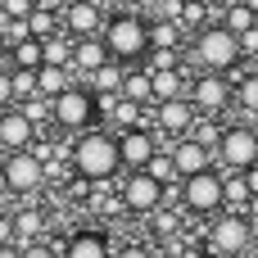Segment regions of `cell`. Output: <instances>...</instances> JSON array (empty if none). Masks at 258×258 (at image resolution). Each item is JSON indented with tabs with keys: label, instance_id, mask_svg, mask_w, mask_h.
<instances>
[{
	"label": "cell",
	"instance_id": "6da1fadb",
	"mask_svg": "<svg viewBox=\"0 0 258 258\" xmlns=\"http://www.w3.org/2000/svg\"><path fill=\"white\" fill-rule=\"evenodd\" d=\"M104 50L113 63L122 68H141L150 59V23L136 14V9H109V23H104Z\"/></svg>",
	"mask_w": 258,
	"mask_h": 258
},
{
	"label": "cell",
	"instance_id": "7a4b0ae2",
	"mask_svg": "<svg viewBox=\"0 0 258 258\" xmlns=\"http://www.w3.org/2000/svg\"><path fill=\"white\" fill-rule=\"evenodd\" d=\"M73 172L86 181V186H104L122 172V154H118V136L95 127L86 136L73 141Z\"/></svg>",
	"mask_w": 258,
	"mask_h": 258
},
{
	"label": "cell",
	"instance_id": "3957f363",
	"mask_svg": "<svg viewBox=\"0 0 258 258\" xmlns=\"http://www.w3.org/2000/svg\"><path fill=\"white\" fill-rule=\"evenodd\" d=\"M190 59L200 63V73H231L240 59H245V50H240V36H231L222 23H213V27H204V32H195V41H190Z\"/></svg>",
	"mask_w": 258,
	"mask_h": 258
},
{
	"label": "cell",
	"instance_id": "277c9868",
	"mask_svg": "<svg viewBox=\"0 0 258 258\" xmlns=\"http://www.w3.org/2000/svg\"><path fill=\"white\" fill-rule=\"evenodd\" d=\"M50 118H54V127H63V132H77V136H86V132H95L100 122H104V113H100V95L86 86V82H77L68 95H59V100H50Z\"/></svg>",
	"mask_w": 258,
	"mask_h": 258
},
{
	"label": "cell",
	"instance_id": "5b68a950",
	"mask_svg": "<svg viewBox=\"0 0 258 258\" xmlns=\"http://www.w3.org/2000/svg\"><path fill=\"white\" fill-rule=\"evenodd\" d=\"M213 159H218L222 177H245L249 168H258V127L254 122H227Z\"/></svg>",
	"mask_w": 258,
	"mask_h": 258
},
{
	"label": "cell",
	"instance_id": "8992f818",
	"mask_svg": "<svg viewBox=\"0 0 258 258\" xmlns=\"http://www.w3.org/2000/svg\"><path fill=\"white\" fill-rule=\"evenodd\" d=\"M254 222H249V213H222V218H213L209 222V231H204V254L213 258H245L254 249Z\"/></svg>",
	"mask_w": 258,
	"mask_h": 258
},
{
	"label": "cell",
	"instance_id": "52a82bcc",
	"mask_svg": "<svg viewBox=\"0 0 258 258\" xmlns=\"http://www.w3.org/2000/svg\"><path fill=\"white\" fill-rule=\"evenodd\" d=\"M181 209L190 213V218H222L227 213V177L213 168V172H200V177H186L181 181Z\"/></svg>",
	"mask_w": 258,
	"mask_h": 258
},
{
	"label": "cell",
	"instance_id": "ba28073f",
	"mask_svg": "<svg viewBox=\"0 0 258 258\" xmlns=\"http://www.w3.org/2000/svg\"><path fill=\"white\" fill-rule=\"evenodd\" d=\"M186 100L195 104V113L218 118V113H227V109L236 104V82H231V77H222V73H195V77H190Z\"/></svg>",
	"mask_w": 258,
	"mask_h": 258
},
{
	"label": "cell",
	"instance_id": "9c48e42d",
	"mask_svg": "<svg viewBox=\"0 0 258 258\" xmlns=\"http://www.w3.org/2000/svg\"><path fill=\"white\" fill-rule=\"evenodd\" d=\"M118 204H122L132 218H154L159 209H168V190H163L150 172H132V177H122Z\"/></svg>",
	"mask_w": 258,
	"mask_h": 258
},
{
	"label": "cell",
	"instance_id": "30bf717a",
	"mask_svg": "<svg viewBox=\"0 0 258 258\" xmlns=\"http://www.w3.org/2000/svg\"><path fill=\"white\" fill-rule=\"evenodd\" d=\"M59 18H63V36L68 41H95V36H104L109 9L100 0H73V5H63Z\"/></svg>",
	"mask_w": 258,
	"mask_h": 258
},
{
	"label": "cell",
	"instance_id": "8fae6325",
	"mask_svg": "<svg viewBox=\"0 0 258 258\" xmlns=\"http://www.w3.org/2000/svg\"><path fill=\"white\" fill-rule=\"evenodd\" d=\"M0 168H5V186H9V195H36L41 181H45V163H41L36 150H27V154H9Z\"/></svg>",
	"mask_w": 258,
	"mask_h": 258
},
{
	"label": "cell",
	"instance_id": "7c38bea8",
	"mask_svg": "<svg viewBox=\"0 0 258 258\" xmlns=\"http://www.w3.org/2000/svg\"><path fill=\"white\" fill-rule=\"evenodd\" d=\"M118 154H122V172H145L154 159H159V132L150 127H136V132H122L118 136Z\"/></svg>",
	"mask_w": 258,
	"mask_h": 258
},
{
	"label": "cell",
	"instance_id": "4fadbf2b",
	"mask_svg": "<svg viewBox=\"0 0 258 258\" xmlns=\"http://www.w3.org/2000/svg\"><path fill=\"white\" fill-rule=\"evenodd\" d=\"M0 150H5V159L36 150V118H27L23 109H5L0 113Z\"/></svg>",
	"mask_w": 258,
	"mask_h": 258
},
{
	"label": "cell",
	"instance_id": "5bb4252c",
	"mask_svg": "<svg viewBox=\"0 0 258 258\" xmlns=\"http://www.w3.org/2000/svg\"><path fill=\"white\" fill-rule=\"evenodd\" d=\"M154 127L177 145V141H186L195 127H200V113H195V104L190 100H172V104H154Z\"/></svg>",
	"mask_w": 258,
	"mask_h": 258
},
{
	"label": "cell",
	"instance_id": "9a60e30c",
	"mask_svg": "<svg viewBox=\"0 0 258 258\" xmlns=\"http://www.w3.org/2000/svg\"><path fill=\"white\" fill-rule=\"evenodd\" d=\"M59 258H113L109 231H100V227H77V231H68Z\"/></svg>",
	"mask_w": 258,
	"mask_h": 258
},
{
	"label": "cell",
	"instance_id": "2e32d148",
	"mask_svg": "<svg viewBox=\"0 0 258 258\" xmlns=\"http://www.w3.org/2000/svg\"><path fill=\"white\" fill-rule=\"evenodd\" d=\"M168 154H172V163H177V172H181V181L186 177H200V172H213L218 168V159L200 145V141H177V145H168Z\"/></svg>",
	"mask_w": 258,
	"mask_h": 258
},
{
	"label": "cell",
	"instance_id": "e0dca14e",
	"mask_svg": "<svg viewBox=\"0 0 258 258\" xmlns=\"http://www.w3.org/2000/svg\"><path fill=\"white\" fill-rule=\"evenodd\" d=\"M113 59H109V50H104V41L95 36V41H73V73H82L86 82L95 77V73H104Z\"/></svg>",
	"mask_w": 258,
	"mask_h": 258
},
{
	"label": "cell",
	"instance_id": "ac0fdd59",
	"mask_svg": "<svg viewBox=\"0 0 258 258\" xmlns=\"http://www.w3.org/2000/svg\"><path fill=\"white\" fill-rule=\"evenodd\" d=\"M45 240V213L41 209H18L14 213V245L27 249V245H41Z\"/></svg>",
	"mask_w": 258,
	"mask_h": 258
},
{
	"label": "cell",
	"instance_id": "d6986e66",
	"mask_svg": "<svg viewBox=\"0 0 258 258\" xmlns=\"http://www.w3.org/2000/svg\"><path fill=\"white\" fill-rule=\"evenodd\" d=\"M77 82H73V68H59V63H45L41 73H36V91L45 95V100H59V95H68Z\"/></svg>",
	"mask_w": 258,
	"mask_h": 258
},
{
	"label": "cell",
	"instance_id": "ffe728a7",
	"mask_svg": "<svg viewBox=\"0 0 258 258\" xmlns=\"http://www.w3.org/2000/svg\"><path fill=\"white\" fill-rule=\"evenodd\" d=\"M9 68H18V73H41V68H45V41L27 36L23 45H14V50H9Z\"/></svg>",
	"mask_w": 258,
	"mask_h": 258
},
{
	"label": "cell",
	"instance_id": "44dd1931",
	"mask_svg": "<svg viewBox=\"0 0 258 258\" xmlns=\"http://www.w3.org/2000/svg\"><path fill=\"white\" fill-rule=\"evenodd\" d=\"M222 27L231 32V36H249L258 27V14L249 0H236V5H222Z\"/></svg>",
	"mask_w": 258,
	"mask_h": 258
},
{
	"label": "cell",
	"instance_id": "7402d4cb",
	"mask_svg": "<svg viewBox=\"0 0 258 258\" xmlns=\"http://www.w3.org/2000/svg\"><path fill=\"white\" fill-rule=\"evenodd\" d=\"M118 100H132V104H141V109H145V104H154V86H150V73H145V68H127Z\"/></svg>",
	"mask_w": 258,
	"mask_h": 258
},
{
	"label": "cell",
	"instance_id": "603a6c76",
	"mask_svg": "<svg viewBox=\"0 0 258 258\" xmlns=\"http://www.w3.org/2000/svg\"><path fill=\"white\" fill-rule=\"evenodd\" d=\"M236 109L245 113V122L258 118V73H245V77L236 82Z\"/></svg>",
	"mask_w": 258,
	"mask_h": 258
},
{
	"label": "cell",
	"instance_id": "cb8c5ba5",
	"mask_svg": "<svg viewBox=\"0 0 258 258\" xmlns=\"http://www.w3.org/2000/svg\"><path fill=\"white\" fill-rule=\"evenodd\" d=\"M145 172H150L163 190H181V172H177V163H172V154H168V150H159V159H154Z\"/></svg>",
	"mask_w": 258,
	"mask_h": 258
},
{
	"label": "cell",
	"instance_id": "d4e9b609",
	"mask_svg": "<svg viewBox=\"0 0 258 258\" xmlns=\"http://www.w3.org/2000/svg\"><path fill=\"white\" fill-rule=\"evenodd\" d=\"M150 50H181V27L168 18L150 23Z\"/></svg>",
	"mask_w": 258,
	"mask_h": 258
},
{
	"label": "cell",
	"instance_id": "484cf974",
	"mask_svg": "<svg viewBox=\"0 0 258 258\" xmlns=\"http://www.w3.org/2000/svg\"><path fill=\"white\" fill-rule=\"evenodd\" d=\"M150 222V231L159 236V240H177L181 236V213H172V209H159L154 218H145Z\"/></svg>",
	"mask_w": 258,
	"mask_h": 258
},
{
	"label": "cell",
	"instance_id": "4316f807",
	"mask_svg": "<svg viewBox=\"0 0 258 258\" xmlns=\"http://www.w3.org/2000/svg\"><path fill=\"white\" fill-rule=\"evenodd\" d=\"M141 68H145L150 77H154V73H177V68H181V50H150V59H145Z\"/></svg>",
	"mask_w": 258,
	"mask_h": 258
},
{
	"label": "cell",
	"instance_id": "83f0119b",
	"mask_svg": "<svg viewBox=\"0 0 258 258\" xmlns=\"http://www.w3.org/2000/svg\"><path fill=\"white\" fill-rule=\"evenodd\" d=\"M5 109H18V104H14V73H9V68H0V113H5Z\"/></svg>",
	"mask_w": 258,
	"mask_h": 258
},
{
	"label": "cell",
	"instance_id": "f1b7e54d",
	"mask_svg": "<svg viewBox=\"0 0 258 258\" xmlns=\"http://www.w3.org/2000/svg\"><path fill=\"white\" fill-rule=\"evenodd\" d=\"M113 258H154V245H141V240H132V245L113 249Z\"/></svg>",
	"mask_w": 258,
	"mask_h": 258
},
{
	"label": "cell",
	"instance_id": "f546056e",
	"mask_svg": "<svg viewBox=\"0 0 258 258\" xmlns=\"http://www.w3.org/2000/svg\"><path fill=\"white\" fill-rule=\"evenodd\" d=\"M23 258H59V249H54L50 240H41V245H27V249H23Z\"/></svg>",
	"mask_w": 258,
	"mask_h": 258
},
{
	"label": "cell",
	"instance_id": "4dcf8cb0",
	"mask_svg": "<svg viewBox=\"0 0 258 258\" xmlns=\"http://www.w3.org/2000/svg\"><path fill=\"white\" fill-rule=\"evenodd\" d=\"M14 245V213H0V249Z\"/></svg>",
	"mask_w": 258,
	"mask_h": 258
},
{
	"label": "cell",
	"instance_id": "1f68e13d",
	"mask_svg": "<svg viewBox=\"0 0 258 258\" xmlns=\"http://www.w3.org/2000/svg\"><path fill=\"white\" fill-rule=\"evenodd\" d=\"M245 186H249V195L258 200V168H249V172H245Z\"/></svg>",
	"mask_w": 258,
	"mask_h": 258
},
{
	"label": "cell",
	"instance_id": "d6a6232c",
	"mask_svg": "<svg viewBox=\"0 0 258 258\" xmlns=\"http://www.w3.org/2000/svg\"><path fill=\"white\" fill-rule=\"evenodd\" d=\"M0 68H9V41L0 36Z\"/></svg>",
	"mask_w": 258,
	"mask_h": 258
},
{
	"label": "cell",
	"instance_id": "836d02e7",
	"mask_svg": "<svg viewBox=\"0 0 258 258\" xmlns=\"http://www.w3.org/2000/svg\"><path fill=\"white\" fill-rule=\"evenodd\" d=\"M0 258H23V249H18V245H5V249H0Z\"/></svg>",
	"mask_w": 258,
	"mask_h": 258
},
{
	"label": "cell",
	"instance_id": "e575fe53",
	"mask_svg": "<svg viewBox=\"0 0 258 258\" xmlns=\"http://www.w3.org/2000/svg\"><path fill=\"white\" fill-rule=\"evenodd\" d=\"M5 195H9V186H5V168H0V200H5Z\"/></svg>",
	"mask_w": 258,
	"mask_h": 258
},
{
	"label": "cell",
	"instance_id": "d590c367",
	"mask_svg": "<svg viewBox=\"0 0 258 258\" xmlns=\"http://www.w3.org/2000/svg\"><path fill=\"white\" fill-rule=\"evenodd\" d=\"M195 258H213V254H204V249H200V254H195Z\"/></svg>",
	"mask_w": 258,
	"mask_h": 258
},
{
	"label": "cell",
	"instance_id": "8d00e7d4",
	"mask_svg": "<svg viewBox=\"0 0 258 258\" xmlns=\"http://www.w3.org/2000/svg\"><path fill=\"white\" fill-rule=\"evenodd\" d=\"M254 73H258V59H254Z\"/></svg>",
	"mask_w": 258,
	"mask_h": 258
}]
</instances>
